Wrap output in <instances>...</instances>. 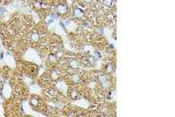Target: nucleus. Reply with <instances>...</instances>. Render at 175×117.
Masks as SVG:
<instances>
[{"mask_svg":"<svg viewBox=\"0 0 175 117\" xmlns=\"http://www.w3.org/2000/svg\"><path fill=\"white\" fill-rule=\"evenodd\" d=\"M98 81H99V83L102 84L103 88L107 89V88L110 87V81H109V79H107V75L99 74V75H98Z\"/></svg>","mask_w":175,"mask_h":117,"instance_id":"1","label":"nucleus"},{"mask_svg":"<svg viewBox=\"0 0 175 117\" xmlns=\"http://www.w3.org/2000/svg\"><path fill=\"white\" fill-rule=\"evenodd\" d=\"M73 15L75 17V19H82V18L84 17V12L79 7H75L73 9Z\"/></svg>","mask_w":175,"mask_h":117,"instance_id":"2","label":"nucleus"},{"mask_svg":"<svg viewBox=\"0 0 175 117\" xmlns=\"http://www.w3.org/2000/svg\"><path fill=\"white\" fill-rule=\"evenodd\" d=\"M56 12L58 13L60 15H64V14H67V12H68V7L63 4L58 5V6L56 7Z\"/></svg>","mask_w":175,"mask_h":117,"instance_id":"3","label":"nucleus"},{"mask_svg":"<svg viewBox=\"0 0 175 117\" xmlns=\"http://www.w3.org/2000/svg\"><path fill=\"white\" fill-rule=\"evenodd\" d=\"M68 66L73 70H76V69L79 68V62H78L77 60H75V58H71V60H69V62H68Z\"/></svg>","mask_w":175,"mask_h":117,"instance_id":"4","label":"nucleus"},{"mask_svg":"<svg viewBox=\"0 0 175 117\" xmlns=\"http://www.w3.org/2000/svg\"><path fill=\"white\" fill-rule=\"evenodd\" d=\"M105 71L107 73V74H112V73L114 71V64L113 63H111V62L107 63V64L105 66Z\"/></svg>","mask_w":175,"mask_h":117,"instance_id":"5","label":"nucleus"},{"mask_svg":"<svg viewBox=\"0 0 175 117\" xmlns=\"http://www.w3.org/2000/svg\"><path fill=\"white\" fill-rule=\"evenodd\" d=\"M50 77H51V80H54V81L60 80V77H61V75H60V71H58V70H53L51 73H50Z\"/></svg>","mask_w":175,"mask_h":117,"instance_id":"6","label":"nucleus"},{"mask_svg":"<svg viewBox=\"0 0 175 117\" xmlns=\"http://www.w3.org/2000/svg\"><path fill=\"white\" fill-rule=\"evenodd\" d=\"M46 95H47L48 97H50V98H55V97L57 96V91L56 90L50 89V90H48V91H46Z\"/></svg>","mask_w":175,"mask_h":117,"instance_id":"7","label":"nucleus"},{"mask_svg":"<svg viewBox=\"0 0 175 117\" xmlns=\"http://www.w3.org/2000/svg\"><path fill=\"white\" fill-rule=\"evenodd\" d=\"M102 4L105 7H112L114 5V0H102Z\"/></svg>","mask_w":175,"mask_h":117,"instance_id":"8","label":"nucleus"},{"mask_svg":"<svg viewBox=\"0 0 175 117\" xmlns=\"http://www.w3.org/2000/svg\"><path fill=\"white\" fill-rule=\"evenodd\" d=\"M70 97H71L73 100H78L81 96H79V94H78L77 90H71V91H70Z\"/></svg>","mask_w":175,"mask_h":117,"instance_id":"9","label":"nucleus"},{"mask_svg":"<svg viewBox=\"0 0 175 117\" xmlns=\"http://www.w3.org/2000/svg\"><path fill=\"white\" fill-rule=\"evenodd\" d=\"M30 40H32L33 42H39V41H40V34H39V33H33L32 35H30Z\"/></svg>","mask_w":175,"mask_h":117,"instance_id":"10","label":"nucleus"},{"mask_svg":"<svg viewBox=\"0 0 175 117\" xmlns=\"http://www.w3.org/2000/svg\"><path fill=\"white\" fill-rule=\"evenodd\" d=\"M48 61L50 63H56L57 61H58V58H57L55 54H51V55H49L48 56Z\"/></svg>","mask_w":175,"mask_h":117,"instance_id":"11","label":"nucleus"},{"mask_svg":"<svg viewBox=\"0 0 175 117\" xmlns=\"http://www.w3.org/2000/svg\"><path fill=\"white\" fill-rule=\"evenodd\" d=\"M43 0H34V7L35 9H41V4Z\"/></svg>","mask_w":175,"mask_h":117,"instance_id":"12","label":"nucleus"},{"mask_svg":"<svg viewBox=\"0 0 175 117\" xmlns=\"http://www.w3.org/2000/svg\"><path fill=\"white\" fill-rule=\"evenodd\" d=\"M30 104H32L33 107H37V105H39V100H37L36 97H33L32 100H30Z\"/></svg>","mask_w":175,"mask_h":117,"instance_id":"13","label":"nucleus"},{"mask_svg":"<svg viewBox=\"0 0 175 117\" xmlns=\"http://www.w3.org/2000/svg\"><path fill=\"white\" fill-rule=\"evenodd\" d=\"M71 80H73L75 83H79V81H81V79H79V75H71Z\"/></svg>","mask_w":175,"mask_h":117,"instance_id":"14","label":"nucleus"},{"mask_svg":"<svg viewBox=\"0 0 175 117\" xmlns=\"http://www.w3.org/2000/svg\"><path fill=\"white\" fill-rule=\"evenodd\" d=\"M89 88H91V89H95V88H96V82H95V81H91V82H89Z\"/></svg>","mask_w":175,"mask_h":117,"instance_id":"15","label":"nucleus"},{"mask_svg":"<svg viewBox=\"0 0 175 117\" xmlns=\"http://www.w3.org/2000/svg\"><path fill=\"white\" fill-rule=\"evenodd\" d=\"M84 1H85V2H91L92 0H84Z\"/></svg>","mask_w":175,"mask_h":117,"instance_id":"16","label":"nucleus"}]
</instances>
